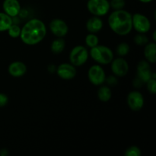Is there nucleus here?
Listing matches in <instances>:
<instances>
[{"label":"nucleus","instance_id":"nucleus-1","mask_svg":"<svg viewBox=\"0 0 156 156\" xmlns=\"http://www.w3.org/2000/svg\"><path fill=\"white\" fill-rule=\"evenodd\" d=\"M47 34L46 25L41 20L33 18L27 21L21 28L20 37L27 45H35L44 39Z\"/></svg>","mask_w":156,"mask_h":156},{"label":"nucleus","instance_id":"nucleus-2","mask_svg":"<svg viewBox=\"0 0 156 156\" xmlns=\"http://www.w3.org/2000/svg\"><path fill=\"white\" fill-rule=\"evenodd\" d=\"M108 24L115 34L120 36H126L133 29L132 15L126 10H115L108 18Z\"/></svg>","mask_w":156,"mask_h":156},{"label":"nucleus","instance_id":"nucleus-3","mask_svg":"<svg viewBox=\"0 0 156 156\" xmlns=\"http://www.w3.org/2000/svg\"><path fill=\"white\" fill-rule=\"evenodd\" d=\"M90 56L98 63L107 65L114 59V53L109 47L104 45H98L91 48Z\"/></svg>","mask_w":156,"mask_h":156},{"label":"nucleus","instance_id":"nucleus-4","mask_svg":"<svg viewBox=\"0 0 156 156\" xmlns=\"http://www.w3.org/2000/svg\"><path fill=\"white\" fill-rule=\"evenodd\" d=\"M87 9L94 16H104L109 12L111 6L108 0H88Z\"/></svg>","mask_w":156,"mask_h":156},{"label":"nucleus","instance_id":"nucleus-5","mask_svg":"<svg viewBox=\"0 0 156 156\" xmlns=\"http://www.w3.org/2000/svg\"><path fill=\"white\" fill-rule=\"evenodd\" d=\"M88 55L86 47L81 45L76 46L70 52L69 60L75 66H81L88 60Z\"/></svg>","mask_w":156,"mask_h":156},{"label":"nucleus","instance_id":"nucleus-6","mask_svg":"<svg viewBox=\"0 0 156 156\" xmlns=\"http://www.w3.org/2000/svg\"><path fill=\"white\" fill-rule=\"evenodd\" d=\"M133 28L138 33L146 34L151 28V23L149 18L143 14L136 13L132 16Z\"/></svg>","mask_w":156,"mask_h":156},{"label":"nucleus","instance_id":"nucleus-7","mask_svg":"<svg viewBox=\"0 0 156 156\" xmlns=\"http://www.w3.org/2000/svg\"><path fill=\"white\" fill-rule=\"evenodd\" d=\"M88 77L91 84L101 85L106 80V75L103 68L99 65H93L88 72Z\"/></svg>","mask_w":156,"mask_h":156},{"label":"nucleus","instance_id":"nucleus-8","mask_svg":"<svg viewBox=\"0 0 156 156\" xmlns=\"http://www.w3.org/2000/svg\"><path fill=\"white\" fill-rule=\"evenodd\" d=\"M127 104L133 111H140L144 105V98L140 91H133L127 95Z\"/></svg>","mask_w":156,"mask_h":156},{"label":"nucleus","instance_id":"nucleus-9","mask_svg":"<svg viewBox=\"0 0 156 156\" xmlns=\"http://www.w3.org/2000/svg\"><path fill=\"white\" fill-rule=\"evenodd\" d=\"M111 63V71L116 76L123 77L129 71V65L123 58H117L113 59Z\"/></svg>","mask_w":156,"mask_h":156},{"label":"nucleus","instance_id":"nucleus-10","mask_svg":"<svg viewBox=\"0 0 156 156\" xmlns=\"http://www.w3.org/2000/svg\"><path fill=\"white\" fill-rule=\"evenodd\" d=\"M50 29L52 33L58 37H63L69 31V27L66 23L63 20L59 18H55L50 21Z\"/></svg>","mask_w":156,"mask_h":156},{"label":"nucleus","instance_id":"nucleus-11","mask_svg":"<svg viewBox=\"0 0 156 156\" xmlns=\"http://www.w3.org/2000/svg\"><path fill=\"white\" fill-rule=\"evenodd\" d=\"M57 75L61 79L65 80H70L76 77V69L75 66L71 63H62L59 66L56 70Z\"/></svg>","mask_w":156,"mask_h":156},{"label":"nucleus","instance_id":"nucleus-12","mask_svg":"<svg viewBox=\"0 0 156 156\" xmlns=\"http://www.w3.org/2000/svg\"><path fill=\"white\" fill-rule=\"evenodd\" d=\"M152 74L149 62L146 60L140 61L137 66V78L140 79L143 83H146L149 79H152Z\"/></svg>","mask_w":156,"mask_h":156},{"label":"nucleus","instance_id":"nucleus-13","mask_svg":"<svg viewBox=\"0 0 156 156\" xmlns=\"http://www.w3.org/2000/svg\"><path fill=\"white\" fill-rule=\"evenodd\" d=\"M2 8L5 13L12 18L17 16L21 12V5L18 0H4Z\"/></svg>","mask_w":156,"mask_h":156},{"label":"nucleus","instance_id":"nucleus-14","mask_svg":"<svg viewBox=\"0 0 156 156\" xmlns=\"http://www.w3.org/2000/svg\"><path fill=\"white\" fill-rule=\"evenodd\" d=\"M8 71L9 74L13 77H21L27 72V66L24 62L17 61V62H12L9 65Z\"/></svg>","mask_w":156,"mask_h":156},{"label":"nucleus","instance_id":"nucleus-15","mask_svg":"<svg viewBox=\"0 0 156 156\" xmlns=\"http://www.w3.org/2000/svg\"><path fill=\"white\" fill-rule=\"evenodd\" d=\"M103 27V21L98 16H93L87 21L86 28L91 34H95L100 31Z\"/></svg>","mask_w":156,"mask_h":156},{"label":"nucleus","instance_id":"nucleus-16","mask_svg":"<svg viewBox=\"0 0 156 156\" xmlns=\"http://www.w3.org/2000/svg\"><path fill=\"white\" fill-rule=\"evenodd\" d=\"M144 55L146 60L150 63L156 62V44L155 43H150L146 44L144 49Z\"/></svg>","mask_w":156,"mask_h":156},{"label":"nucleus","instance_id":"nucleus-17","mask_svg":"<svg viewBox=\"0 0 156 156\" xmlns=\"http://www.w3.org/2000/svg\"><path fill=\"white\" fill-rule=\"evenodd\" d=\"M12 24H13V20L12 17L8 15L5 12H0V32L8 30Z\"/></svg>","mask_w":156,"mask_h":156},{"label":"nucleus","instance_id":"nucleus-18","mask_svg":"<svg viewBox=\"0 0 156 156\" xmlns=\"http://www.w3.org/2000/svg\"><path fill=\"white\" fill-rule=\"evenodd\" d=\"M66 47V42L62 37H59L58 39L54 40L51 44V51L55 54L61 53L64 50Z\"/></svg>","mask_w":156,"mask_h":156},{"label":"nucleus","instance_id":"nucleus-19","mask_svg":"<svg viewBox=\"0 0 156 156\" xmlns=\"http://www.w3.org/2000/svg\"><path fill=\"white\" fill-rule=\"evenodd\" d=\"M111 95H112L111 90L108 86L101 87L98 91L99 100L103 102H108L111 98Z\"/></svg>","mask_w":156,"mask_h":156},{"label":"nucleus","instance_id":"nucleus-20","mask_svg":"<svg viewBox=\"0 0 156 156\" xmlns=\"http://www.w3.org/2000/svg\"><path fill=\"white\" fill-rule=\"evenodd\" d=\"M98 37L96 36L94 34H88L85 37V44L90 48H92V47H95L98 44Z\"/></svg>","mask_w":156,"mask_h":156},{"label":"nucleus","instance_id":"nucleus-21","mask_svg":"<svg viewBox=\"0 0 156 156\" xmlns=\"http://www.w3.org/2000/svg\"><path fill=\"white\" fill-rule=\"evenodd\" d=\"M129 50H130V48H129V44L126 43H121L117 47V53L120 56H126L129 53Z\"/></svg>","mask_w":156,"mask_h":156},{"label":"nucleus","instance_id":"nucleus-22","mask_svg":"<svg viewBox=\"0 0 156 156\" xmlns=\"http://www.w3.org/2000/svg\"><path fill=\"white\" fill-rule=\"evenodd\" d=\"M21 28L18 25L16 24H13L9 27V28L8 29V32H9V35L12 38H16L20 37L21 34Z\"/></svg>","mask_w":156,"mask_h":156},{"label":"nucleus","instance_id":"nucleus-23","mask_svg":"<svg viewBox=\"0 0 156 156\" xmlns=\"http://www.w3.org/2000/svg\"><path fill=\"white\" fill-rule=\"evenodd\" d=\"M134 42L136 44L140 46H143L146 45L149 42V39H148L147 37L145 35V34H140L139 33L138 34H136L134 37Z\"/></svg>","mask_w":156,"mask_h":156},{"label":"nucleus","instance_id":"nucleus-24","mask_svg":"<svg viewBox=\"0 0 156 156\" xmlns=\"http://www.w3.org/2000/svg\"><path fill=\"white\" fill-rule=\"evenodd\" d=\"M125 156H140L141 155V150L139 147L133 146L126 149L124 153Z\"/></svg>","mask_w":156,"mask_h":156},{"label":"nucleus","instance_id":"nucleus-25","mask_svg":"<svg viewBox=\"0 0 156 156\" xmlns=\"http://www.w3.org/2000/svg\"><path fill=\"white\" fill-rule=\"evenodd\" d=\"M125 0H111L110 2V6L114 10H120L123 9L125 6Z\"/></svg>","mask_w":156,"mask_h":156},{"label":"nucleus","instance_id":"nucleus-26","mask_svg":"<svg viewBox=\"0 0 156 156\" xmlns=\"http://www.w3.org/2000/svg\"><path fill=\"white\" fill-rule=\"evenodd\" d=\"M147 89L151 94H155L156 93V80L155 79H150L146 82Z\"/></svg>","mask_w":156,"mask_h":156},{"label":"nucleus","instance_id":"nucleus-27","mask_svg":"<svg viewBox=\"0 0 156 156\" xmlns=\"http://www.w3.org/2000/svg\"><path fill=\"white\" fill-rule=\"evenodd\" d=\"M9 102V98L6 94L0 93V108L5 106Z\"/></svg>","mask_w":156,"mask_h":156},{"label":"nucleus","instance_id":"nucleus-28","mask_svg":"<svg viewBox=\"0 0 156 156\" xmlns=\"http://www.w3.org/2000/svg\"><path fill=\"white\" fill-rule=\"evenodd\" d=\"M107 82L109 83V85H116V84L117 83V80L116 79L115 77H114V76H109V78L107 79Z\"/></svg>","mask_w":156,"mask_h":156},{"label":"nucleus","instance_id":"nucleus-29","mask_svg":"<svg viewBox=\"0 0 156 156\" xmlns=\"http://www.w3.org/2000/svg\"><path fill=\"white\" fill-rule=\"evenodd\" d=\"M140 2H141L143 3H149L151 2H152L153 0H139Z\"/></svg>","mask_w":156,"mask_h":156},{"label":"nucleus","instance_id":"nucleus-30","mask_svg":"<svg viewBox=\"0 0 156 156\" xmlns=\"http://www.w3.org/2000/svg\"><path fill=\"white\" fill-rule=\"evenodd\" d=\"M155 34H156V32L155 31H154V33H153V40H154V41H155Z\"/></svg>","mask_w":156,"mask_h":156}]
</instances>
